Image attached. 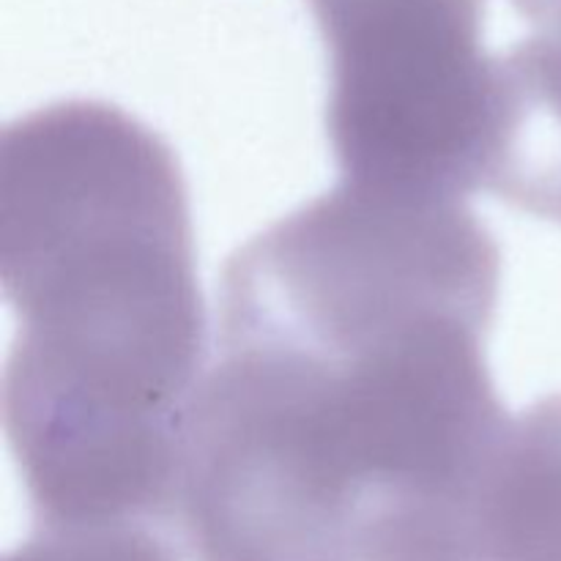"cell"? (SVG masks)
I'll use <instances>...</instances> for the list:
<instances>
[{"mask_svg": "<svg viewBox=\"0 0 561 561\" xmlns=\"http://www.w3.org/2000/svg\"><path fill=\"white\" fill-rule=\"evenodd\" d=\"M502 255L463 201L340 184L217 290L175 531L195 561H482L513 420L485 365Z\"/></svg>", "mask_w": 561, "mask_h": 561, "instance_id": "6da1fadb", "label": "cell"}, {"mask_svg": "<svg viewBox=\"0 0 561 561\" xmlns=\"http://www.w3.org/2000/svg\"><path fill=\"white\" fill-rule=\"evenodd\" d=\"M175 531L151 524L42 529L3 561H181Z\"/></svg>", "mask_w": 561, "mask_h": 561, "instance_id": "5b68a950", "label": "cell"}, {"mask_svg": "<svg viewBox=\"0 0 561 561\" xmlns=\"http://www.w3.org/2000/svg\"><path fill=\"white\" fill-rule=\"evenodd\" d=\"M0 274L16 321L3 427L33 526L175 531L206 310L168 142L85 99L11 121Z\"/></svg>", "mask_w": 561, "mask_h": 561, "instance_id": "7a4b0ae2", "label": "cell"}, {"mask_svg": "<svg viewBox=\"0 0 561 561\" xmlns=\"http://www.w3.org/2000/svg\"><path fill=\"white\" fill-rule=\"evenodd\" d=\"M482 561H561V394L515 414L488 502Z\"/></svg>", "mask_w": 561, "mask_h": 561, "instance_id": "277c9868", "label": "cell"}, {"mask_svg": "<svg viewBox=\"0 0 561 561\" xmlns=\"http://www.w3.org/2000/svg\"><path fill=\"white\" fill-rule=\"evenodd\" d=\"M327 47V135L340 184L422 201L485 190L504 60L485 0H307Z\"/></svg>", "mask_w": 561, "mask_h": 561, "instance_id": "3957f363", "label": "cell"}]
</instances>
